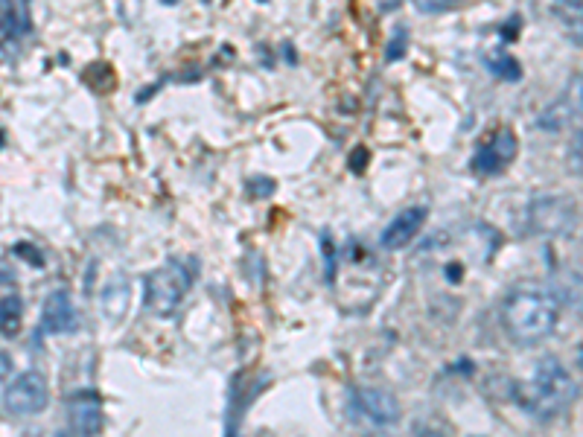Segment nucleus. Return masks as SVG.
Returning a JSON list of instances; mask_svg holds the SVG:
<instances>
[{"label":"nucleus","mask_w":583,"mask_h":437,"mask_svg":"<svg viewBox=\"0 0 583 437\" xmlns=\"http://www.w3.org/2000/svg\"><path fill=\"white\" fill-rule=\"evenodd\" d=\"M560 321V303L543 286H516L502 306L505 333L522 347H534L554 333Z\"/></svg>","instance_id":"f257e3e1"},{"label":"nucleus","mask_w":583,"mask_h":437,"mask_svg":"<svg viewBox=\"0 0 583 437\" xmlns=\"http://www.w3.org/2000/svg\"><path fill=\"white\" fill-rule=\"evenodd\" d=\"M575 397H578V385H575L572 373L554 356L540 359L531 379L516 388L519 405L537 420H551V417L563 414L569 405L575 403Z\"/></svg>","instance_id":"f03ea898"},{"label":"nucleus","mask_w":583,"mask_h":437,"mask_svg":"<svg viewBox=\"0 0 583 437\" xmlns=\"http://www.w3.org/2000/svg\"><path fill=\"white\" fill-rule=\"evenodd\" d=\"M193 274L184 269L181 263H167L161 269H155L146 280H143V295H146V306L161 315L170 318L172 312L181 306L184 295L190 292Z\"/></svg>","instance_id":"7ed1b4c3"},{"label":"nucleus","mask_w":583,"mask_h":437,"mask_svg":"<svg viewBox=\"0 0 583 437\" xmlns=\"http://www.w3.org/2000/svg\"><path fill=\"white\" fill-rule=\"evenodd\" d=\"M578 204L569 196H537L528 204V225L540 236H563L575 228Z\"/></svg>","instance_id":"20e7f679"},{"label":"nucleus","mask_w":583,"mask_h":437,"mask_svg":"<svg viewBox=\"0 0 583 437\" xmlns=\"http://www.w3.org/2000/svg\"><path fill=\"white\" fill-rule=\"evenodd\" d=\"M350 411L365 420L368 426L374 429H391L400 423L403 417V408H400V400L385 391V388H374V385H365V388H353L350 394Z\"/></svg>","instance_id":"39448f33"},{"label":"nucleus","mask_w":583,"mask_h":437,"mask_svg":"<svg viewBox=\"0 0 583 437\" xmlns=\"http://www.w3.org/2000/svg\"><path fill=\"white\" fill-rule=\"evenodd\" d=\"M50 403V388H47V379L44 373L38 370H27L21 376H15L6 391H3V408L12 414V417H33L41 414Z\"/></svg>","instance_id":"423d86ee"},{"label":"nucleus","mask_w":583,"mask_h":437,"mask_svg":"<svg viewBox=\"0 0 583 437\" xmlns=\"http://www.w3.org/2000/svg\"><path fill=\"white\" fill-rule=\"evenodd\" d=\"M516 152H519V140L516 135L502 126V129H493V135L487 140H481V146L473 155V172L479 175H499L514 164Z\"/></svg>","instance_id":"0eeeda50"},{"label":"nucleus","mask_w":583,"mask_h":437,"mask_svg":"<svg viewBox=\"0 0 583 437\" xmlns=\"http://www.w3.org/2000/svg\"><path fill=\"white\" fill-rule=\"evenodd\" d=\"M426 216H429L426 207H406L403 213H397L385 225V231L379 234V245L385 251H403L414 236L420 234V228L426 225Z\"/></svg>","instance_id":"6e6552de"},{"label":"nucleus","mask_w":583,"mask_h":437,"mask_svg":"<svg viewBox=\"0 0 583 437\" xmlns=\"http://www.w3.org/2000/svg\"><path fill=\"white\" fill-rule=\"evenodd\" d=\"M76 324H79V318H76V306H73L70 292L68 289H53L41 306V330L62 336V333H73Z\"/></svg>","instance_id":"1a4fd4ad"},{"label":"nucleus","mask_w":583,"mask_h":437,"mask_svg":"<svg viewBox=\"0 0 583 437\" xmlns=\"http://www.w3.org/2000/svg\"><path fill=\"white\" fill-rule=\"evenodd\" d=\"M68 423L73 435H100L105 426L100 400L94 394H79L68 408Z\"/></svg>","instance_id":"9d476101"},{"label":"nucleus","mask_w":583,"mask_h":437,"mask_svg":"<svg viewBox=\"0 0 583 437\" xmlns=\"http://www.w3.org/2000/svg\"><path fill=\"white\" fill-rule=\"evenodd\" d=\"M129 301H132V286L123 274H117L103 289V298H100L103 315L111 321H120L129 312Z\"/></svg>","instance_id":"9b49d317"},{"label":"nucleus","mask_w":583,"mask_h":437,"mask_svg":"<svg viewBox=\"0 0 583 437\" xmlns=\"http://www.w3.org/2000/svg\"><path fill=\"white\" fill-rule=\"evenodd\" d=\"M27 30V15L21 0H0V47H9Z\"/></svg>","instance_id":"f8f14e48"},{"label":"nucleus","mask_w":583,"mask_h":437,"mask_svg":"<svg viewBox=\"0 0 583 437\" xmlns=\"http://www.w3.org/2000/svg\"><path fill=\"white\" fill-rule=\"evenodd\" d=\"M21 324H24V301L18 295L0 298V336H18Z\"/></svg>","instance_id":"ddd939ff"},{"label":"nucleus","mask_w":583,"mask_h":437,"mask_svg":"<svg viewBox=\"0 0 583 437\" xmlns=\"http://www.w3.org/2000/svg\"><path fill=\"white\" fill-rule=\"evenodd\" d=\"M487 68L493 70V76H499L505 82H516L522 76L519 62H516L514 56H508V53H490L487 56Z\"/></svg>","instance_id":"4468645a"},{"label":"nucleus","mask_w":583,"mask_h":437,"mask_svg":"<svg viewBox=\"0 0 583 437\" xmlns=\"http://www.w3.org/2000/svg\"><path fill=\"white\" fill-rule=\"evenodd\" d=\"M406 50H409V30L406 27H397L394 35L388 38V44H385V59L388 62H400L406 56Z\"/></svg>","instance_id":"2eb2a0df"},{"label":"nucleus","mask_w":583,"mask_h":437,"mask_svg":"<svg viewBox=\"0 0 583 437\" xmlns=\"http://www.w3.org/2000/svg\"><path fill=\"white\" fill-rule=\"evenodd\" d=\"M566 167L575 175H583V129H578L566 146Z\"/></svg>","instance_id":"dca6fc26"},{"label":"nucleus","mask_w":583,"mask_h":437,"mask_svg":"<svg viewBox=\"0 0 583 437\" xmlns=\"http://www.w3.org/2000/svg\"><path fill=\"white\" fill-rule=\"evenodd\" d=\"M557 15L563 21L581 24L583 21V0H557Z\"/></svg>","instance_id":"f3484780"},{"label":"nucleus","mask_w":583,"mask_h":437,"mask_svg":"<svg viewBox=\"0 0 583 437\" xmlns=\"http://www.w3.org/2000/svg\"><path fill=\"white\" fill-rule=\"evenodd\" d=\"M566 102H569V108H572L575 114H583V73L575 76V82H572V88H569V94H566Z\"/></svg>","instance_id":"a211bd4d"},{"label":"nucleus","mask_w":583,"mask_h":437,"mask_svg":"<svg viewBox=\"0 0 583 437\" xmlns=\"http://www.w3.org/2000/svg\"><path fill=\"white\" fill-rule=\"evenodd\" d=\"M455 0H414V6L423 12V15H438V12H446Z\"/></svg>","instance_id":"6ab92c4d"},{"label":"nucleus","mask_w":583,"mask_h":437,"mask_svg":"<svg viewBox=\"0 0 583 437\" xmlns=\"http://www.w3.org/2000/svg\"><path fill=\"white\" fill-rule=\"evenodd\" d=\"M9 373H12V359H9V353H0V382H6Z\"/></svg>","instance_id":"aec40b11"},{"label":"nucleus","mask_w":583,"mask_h":437,"mask_svg":"<svg viewBox=\"0 0 583 437\" xmlns=\"http://www.w3.org/2000/svg\"><path fill=\"white\" fill-rule=\"evenodd\" d=\"M578 266H581V271H583V239H581V245H578Z\"/></svg>","instance_id":"412c9836"}]
</instances>
